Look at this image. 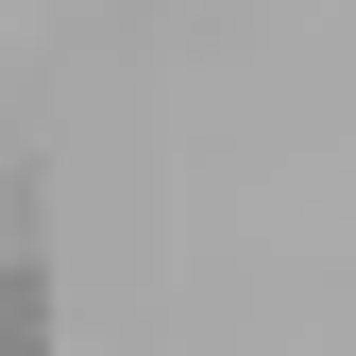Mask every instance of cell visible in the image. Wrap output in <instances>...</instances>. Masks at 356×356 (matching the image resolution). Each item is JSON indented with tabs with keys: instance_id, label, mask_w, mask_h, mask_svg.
Masks as SVG:
<instances>
[{
	"instance_id": "obj_1",
	"label": "cell",
	"mask_w": 356,
	"mask_h": 356,
	"mask_svg": "<svg viewBox=\"0 0 356 356\" xmlns=\"http://www.w3.org/2000/svg\"><path fill=\"white\" fill-rule=\"evenodd\" d=\"M51 254V204H34V170H0V272H34Z\"/></svg>"
},
{
	"instance_id": "obj_2",
	"label": "cell",
	"mask_w": 356,
	"mask_h": 356,
	"mask_svg": "<svg viewBox=\"0 0 356 356\" xmlns=\"http://www.w3.org/2000/svg\"><path fill=\"white\" fill-rule=\"evenodd\" d=\"M0 356H51V272H0Z\"/></svg>"
}]
</instances>
